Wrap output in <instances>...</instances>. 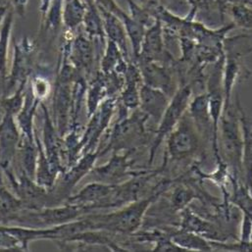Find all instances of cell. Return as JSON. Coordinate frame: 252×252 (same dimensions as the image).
I'll list each match as a JSON object with an SVG mask.
<instances>
[{
	"mask_svg": "<svg viewBox=\"0 0 252 252\" xmlns=\"http://www.w3.org/2000/svg\"><path fill=\"white\" fill-rule=\"evenodd\" d=\"M173 183L172 180L160 182L147 196L119 207L116 211L110 213L87 214L92 230H100L121 236H131L139 231L144 223L149 208Z\"/></svg>",
	"mask_w": 252,
	"mask_h": 252,
	"instance_id": "1",
	"label": "cell"
},
{
	"mask_svg": "<svg viewBox=\"0 0 252 252\" xmlns=\"http://www.w3.org/2000/svg\"><path fill=\"white\" fill-rule=\"evenodd\" d=\"M218 135V145L221 146L222 160L226 163L229 171L232 173L231 181L240 183L243 176V154H244V136L240 120L238 98L236 104L223 112L220 120Z\"/></svg>",
	"mask_w": 252,
	"mask_h": 252,
	"instance_id": "2",
	"label": "cell"
},
{
	"mask_svg": "<svg viewBox=\"0 0 252 252\" xmlns=\"http://www.w3.org/2000/svg\"><path fill=\"white\" fill-rule=\"evenodd\" d=\"M127 113L126 109L120 106V117L112 128L107 146L99 150L100 155L108 151L120 152L126 150L134 152L138 146L146 141L145 124L149 118L138 108L130 116Z\"/></svg>",
	"mask_w": 252,
	"mask_h": 252,
	"instance_id": "3",
	"label": "cell"
},
{
	"mask_svg": "<svg viewBox=\"0 0 252 252\" xmlns=\"http://www.w3.org/2000/svg\"><path fill=\"white\" fill-rule=\"evenodd\" d=\"M192 96V86L190 84H184L180 87L175 94L171 97L169 105L165 110L161 120L158 123V127L155 135L151 141L148 155V166H151L158 148L170 132L178 125L182 117L188 111L189 102Z\"/></svg>",
	"mask_w": 252,
	"mask_h": 252,
	"instance_id": "4",
	"label": "cell"
},
{
	"mask_svg": "<svg viewBox=\"0 0 252 252\" xmlns=\"http://www.w3.org/2000/svg\"><path fill=\"white\" fill-rule=\"evenodd\" d=\"M200 137L196 126L187 111L166 138L167 146L164 160L183 161L192 157L199 149Z\"/></svg>",
	"mask_w": 252,
	"mask_h": 252,
	"instance_id": "5",
	"label": "cell"
},
{
	"mask_svg": "<svg viewBox=\"0 0 252 252\" xmlns=\"http://www.w3.org/2000/svg\"><path fill=\"white\" fill-rule=\"evenodd\" d=\"M22 141V133L16 118L3 113L0 121V168L8 178L14 176L13 163Z\"/></svg>",
	"mask_w": 252,
	"mask_h": 252,
	"instance_id": "6",
	"label": "cell"
},
{
	"mask_svg": "<svg viewBox=\"0 0 252 252\" xmlns=\"http://www.w3.org/2000/svg\"><path fill=\"white\" fill-rule=\"evenodd\" d=\"M133 151H126L124 154L119 152H113L109 161L101 166L94 167L89 175L93 176L95 181L102 182L110 185H117L128 177H132L138 174L140 171H133V161L129 159Z\"/></svg>",
	"mask_w": 252,
	"mask_h": 252,
	"instance_id": "7",
	"label": "cell"
},
{
	"mask_svg": "<svg viewBox=\"0 0 252 252\" xmlns=\"http://www.w3.org/2000/svg\"><path fill=\"white\" fill-rule=\"evenodd\" d=\"M114 187L115 185L94 181L86 185L76 194H70L65 202L77 205L84 209L87 214H90L94 210L104 208L105 201L111 194Z\"/></svg>",
	"mask_w": 252,
	"mask_h": 252,
	"instance_id": "8",
	"label": "cell"
},
{
	"mask_svg": "<svg viewBox=\"0 0 252 252\" xmlns=\"http://www.w3.org/2000/svg\"><path fill=\"white\" fill-rule=\"evenodd\" d=\"M100 156L99 150H94L86 153L79 161L75 164L71 165V168L68 172H64L61 182H60V189H56L55 190V197L66 199L69 197L71 190L78 185V183L88 176L91 171L94 169V164L97 158Z\"/></svg>",
	"mask_w": 252,
	"mask_h": 252,
	"instance_id": "9",
	"label": "cell"
},
{
	"mask_svg": "<svg viewBox=\"0 0 252 252\" xmlns=\"http://www.w3.org/2000/svg\"><path fill=\"white\" fill-rule=\"evenodd\" d=\"M32 48L30 42L26 39L21 43L15 44L13 65L10 74L7 77L4 96L10 94L12 91L17 90L20 86L27 85L30 75V54Z\"/></svg>",
	"mask_w": 252,
	"mask_h": 252,
	"instance_id": "10",
	"label": "cell"
},
{
	"mask_svg": "<svg viewBox=\"0 0 252 252\" xmlns=\"http://www.w3.org/2000/svg\"><path fill=\"white\" fill-rule=\"evenodd\" d=\"M180 215L179 229L197 234L209 242H226L228 240V236L220 227L200 217L189 207L181 211Z\"/></svg>",
	"mask_w": 252,
	"mask_h": 252,
	"instance_id": "11",
	"label": "cell"
},
{
	"mask_svg": "<svg viewBox=\"0 0 252 252\" xmlns=\"http://www.w3.org/2000/svg\"><path fill=\"white\" fill-rule=\"evenodd\" d=\"M140 70L142 77V84L161 90L172 97L177 92V87L173 80L171 71L158 62H135Z\"/></svg>",
	"mask_w": 252,
	"mask_h": 252,
	"instance_id": "12",
	"label": "cell"
},
{
	"mask_svg": "<svg viewBox=\"0 0 252 252\" xmlns=\"http://www.w3.org/2000/svg\"><path fill=\"white\" fill-rule=\"evenodd\" d=\"M171 97L161 90L142 84L139 90L138 109L155 123H159Z\"/></svg>",
	"mask_w": 252,
	"mask_h": 252,
	"instance_id": "13",
	"label": "cell"
},
{
	"mask_svg": "<svg viewBox=\"0 0 252 252\" xmlns=\"http://www.w3.org/2000/svg\"><path fill=\"white\" fill-rule=\"evenodd\" d=\"M188 113L196 126L199 134L203 138L213 141V124L209 109V100L207 93L194 96L189 105Z\"/></svg>",
	"mask_w": 252,
	"mask_h": 252,
	"instance_id": "14",
	"label": "cell"
},
{
	"mask_svg": "<svg viewBox=\"0 0 252 252\" xmlns=\"http://www.w3.org/2000/svg\"><path fill=\"white\" fill-rule=\"evenodd\" d=\"M164 57L163 25L161 21L155 19V22L146 29L141 51L136 61L160 62Z\"/></svg>",
	"mask_w": 252,
	"mask_h": 252,
	"instance_id": "15",
	"label": "cell"
},
{
	"mask_svg": "<svg viewBox=\"0 0 252 252\" xmlns=\"http://www.w3.org/2000/svg\"><path fill=\"white\" fill-rule=\"evenodd\" d=\"M98 8H99V11L102 16L106 39L111 40L114 43H116L119 46V48L121 49L125 58L126 60H128V58H129L128 46H127L128 38L126 35V30H125L123 22L115 14H113L99 6H98Z\"/></svg>",
	"mask_w": 252,
	"mask_h": 252,
	"instance_id": "16",
	"label": "cell"
},
{
	"mask_svg": "<svg viewBox=\"0 0 252 252\" xmlns=\"http://www.w3.org/2000/svg\"><path fill=\"white\" fill-rule=\"evenodd\" d=\"M14 23V11L10 8L0 26V86L4 93L5 85L8 77L7 62H8V49L11 39V32Z\"/></svg>",
	"mask_w": 252,
	"mask_h": 252,
	"instance_id": "17",
	"label": "cell"
},
{
	"mask_svg": "<svg viewBox=\"0 0 252 252\" xmlns=\"http://www.w3.org/2000/svg\"><path fill=\"white\" fill-rule=\"evenodd\" d=\"M87 11L83 22V27L87 35L92 39H98L105 42L106 34L103 26V20L98 6L94 0H87Z\"/></svg>",
	"mask_w": 252,
	"mask_h": 252,
	"instance_id": "18",
	"label": "cell"
},
{
	"mask_svg": "<svg viewBox=\"0 0 252 252\" xmlns=\"http://www.w3.org/2000/svg\"><path fill=\"white\" fill-rule=\"evenodd\" d=\"M171 240L184 252H213V248L205 238L181 229L170 233Z\"/></svg>",
	"mask_w": 252,
	"mask_h": 252,
	"instance_id": "19",
	"label": "cell"
},
{
	"mask_svg": "<svg viewBox=\"0 0 252 252\" xmlns=\"http://www.w3.org/2000/svg\"><path fill=\"white\" fill-rule=\"evenodd\" d=\"M87 11V3L82 0H68L64 3L62 25L66 31L74 32L83 25Z\"/></svg>",
	"mask_w": 252,
	"mask_h": 252,
	"instance_id": "20",
	"label": "cell"
},
{
	"mask_svg": "<svg viewBox=\"0 0 252 252\" xmlns=\"http://www.w3.org/2000/svg\"><path fill=\"white\" fill-rule=\"evenodd\" d=\"M120 19L124 24L127 38L130 42L133 60L136 61L141 51V46H142L146 28L142 24H140L139 22L131 18L128 14H126V12L122 14Z\"/></svg>",
	"mask_w": 252,
	"mask_h": 252,
	"instance_id": "21",
	"label": "cell"
},
{
	"mask_svg": "<svg viewBox=\"0 0 252 252\" xmlns=\"http://www.w3.org/2000/svg\"><path fill=\"white\" fill-rule=\"evenodd\" d=\"M87 94H88V99H87L88 113H89V117H92L96 112L99 105L107 97H109L105 76L101 72L90 86Z\"/></svg>",
	"mask_w": 252,
	"mask_h": 252,
	"instance_id": "22",
	"label": "cell"
},
{
	"mask_svg": "<svg viewBox=\"0 0 252 252\" xmlns=\"http://www.w3.org/2000/svg\"><path fill=\"white\" fill-rule=\"evenodd\" d=\"M197 197L196 192L189 187L179 185L174 188L170 196V206L174 212H181L188 208Z\"/></svg>",
	"mask_w": 252,
	"mask_h": 252,
	"instance_id": "23",
	"label": "cell"
},
{
	"mask_svg": "<svg viewBox=\"0 0 252 252\" xmlns=\"http://www.w3.org/2000/svg\"><path fill=\"white\" fill-rule=\"evenodd\" d=\"M65 0H52L45 17L41 20V30L56 32L62 25V14Z\"/></svg>",
	"mask_w": 252,
	"mask_h": 252,
	"instance_id": "24",
	"label": "cell"
},
{
	"mask_svg": "<svg viewBox=\"0 0 252 252\" xmlns=\"http://www.w3.org/2000/svg\"><path fill=\"white\" fill-rule=\"evenodd\" d=\"M26 93H27V85L20 86L14 93L3 96L0 104L3 110V113H8L16 117L19 112L22 110L26 100Z\"/></svg>",
	"mask_w": 252,
	"mask_h": 252,
	"instance_id": "25",
	"label": "cell"
},
{
	"mask_svg": "<svg viewBox=\"0 0 252 252\" xmlns=\"http://www.w3.org/2000/svg\"><path fill=\"white\" fill-rule=\"evenodd\" d=\"M231 14L236 27L248 30L252 33V8L247 3H238L231 6Z\"/></svg>",
	"mask_w": 252,
	"mask_h": 252,
	"instance_id": "26",
	"label": "cell"
},
{
	"mask_svg": "<svg viewBox=\"0 0 252 252\" xmlns=\"http://www.w3.org/2000/svg\"><path fill=\"white\" fill-rule=\"evenodd\" d=\"M29 90L35 99H37L40 102H43V100L50 94L51 86L46 79L36 77L32 80Z\"/></svg>",
	"mask_w": 252,
	"mask_h": 252,
	"instance_id": "27",
	"label": "cell"
},
{
	"mask_svg": "<svg viewBox=\"0 0 252 252\" xmlns=\"http://www.w3.org/2000/svg\"><path fill=\"white\" fill-rule=\"evenodd\" d=\"M130 11V17L135 21L142 24L145 28L150 27L154 22H152V14L148 9L139 7L133 0H126Z\"/></svg>",
	"mask_w": 252,
	"mask_h": 252,
	"instance_id": "28",
	"label": "cell"
},
{
	"mask_svg": "<svg viewBox=\"0 0 252 252\" xmlns=\"http://www.w3.org/2000/svg\"><path fill=\"white\" fill-rule=\"evenodd\" d=\"M213 251H226V252H252V242L245 243L239 241L236 244H227L226 242H210Z\"/></svg>",
	"mask_w": 252,
	"mask_h": 252,
	"instance_id": "29",
	"label": "cell"
},
{
	"mask_svg": "<svg viewBox=\"0 0 252 252\" xmlns=\"http://www.w3.org/2000/svg\"><path fill=\"white\" fill-rule=\"evenodd\" d=\"M23 251L20 243L6 230L4 225H0V251Z\"/></svg>",
	"mask_w": 252,
	"mask_h": 252,
	"instance_id": "30",
	"label": "cell"
},
{
	"mask_svg": "<svg viewBox=\"0 0 252 252\" xmlns=\"http://www.w3.org/2000/svg\"><path fill=\"white\" fill-rule=\"evenodd\" d=\"M240 241L245 243L252 242V216L243 213L241 220Z\"/></svg>",
	"mask_w": 252,
	"mask_h": 252,
	"instance_id": "31",
	"label": "cell"
},
{
	"mask_svg": "<svg viewBox=\"0 0 252 252\" xmlns=\"http://www.w3.org/2000/svg\"><path fill=\"white\" fill-rule=\"evenodd\" d=\"M97 6L115 14L119 18L122 16L124 11L119 7L115 0H94Z\"/></svg>",
	"mask_w": 252,
	"mask_h": 252,
	"instance_id": "32",
	"label": "cell"
},
{
	"mask_svg": "<svg viewBox=\"0 0 252 252\" xmlns=\"http://www.w3.org/2000/svg\"><path fill=\"white\" fill-rule=\"evenodd\" d=\"M29 0H10V5L13 7V11L20 17H25Z\"/></svg>",
	"mask_w": 252,
	"mask_h": 252,
	"instance_id": "33",
	"label": "cell"
},
{
	"mask_svg": "<svg viewBox=\"0 0 252 252\" xmlns=\"http://www.w3.org/2000/svg\"><path fill=\"white\" fill-rule=\"evenodd\" d=\"M214 2L218 6L221 17H223V14L227 8H229L235 4H238V3H246L247 0H214Z\"/></svg>",
	"mask_w": 252,
	"mask_h": 252,
	"instance_id": "34",
	"label": "cell"
},
{
	"mask_svg": "<svg viewBox=\"0 0 252 252\" xmlns=\"http://www.w3.org/2000/svg\"><path fill=\"white\" fill-rule=\"evenodd\" d=\"M51 1L52 0H40V13H41V20L45 17L48 9H49V6L51 4Z\"/></svg>",
	"mask_w": 252,
	"mask_h": 252,
	"instance_id": "35",
	"label": "cell"
},
{
	"mask_svg": "<svg viewBox=\"0 0 252 252\" xmlns=\"http://www.w3.org/2000/svg\"><path fill=\"white\" fill-rule=\"evenodd\" d=\"M10 10V4H7V5H1L0 6V26L5 18V16L7 15L8 11Z\"/></svg>",
	"mask_w": 252,
	"mask_h": 252,
	"instance_id": "36",
	"label": "cell"
},
{
	"mask_svg": "<svg viewBox=\"0 0 252 252\" xmlns=\"http://www.w3.org/2000/svg\"><path fill=\"white\" fill-rule=\"evenodd\" d=\"M247 1H248V0H247ZM246 3H247V2H246Z\"/></svg>",
	"mask_w": 252,
	"mask_h": 252,
	"instance_id": "37",
	"label": "cell"
}]
</instances>
